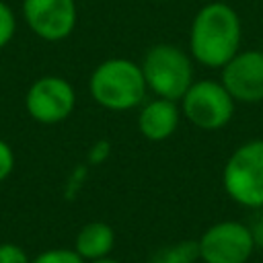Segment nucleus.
Returning a JSON list of instances; mask_svg holds the SVG:
<instances>
[{"label":"nucleus","instance_id":"f257e3e1","mask_svg":"<svg viewBox=\"0 0 263 263\" xmlns=\"http://www.w3.org/2000/svg\"><path fill=\"white\" fill-rule=\"evenodd\" d=\"M242 25L238 12L226 2L203 4L189 29L191 58L205 68H222L240 51Z\"/></svg>","mask_w":263,"mask_h":263},{"label":"nucleus","instance_id":"f03ea898","mask_svg":"<svg viewBox=\"0 0 263 263\" xmlns=\"http://www.w3.org/2000/svg\"><path fill=\"white\" fill-rule=\"evenodd\" d=\"M92 99L109 111H129L146 97V80L140 64L125 58H111L101 62L88 80Z\"/></svg>","mask_w":263,"mask_h":263},{"label":"nucleus","instance_id":"7ed1b4c3","mask_svg":"<svg viewBox=\"0 0 263 263\" xmlns=\"http://www.w3.org/2000/svg\"><path fill=\"white\" fill-rule=\"evenodd\" d=\"M224 191L232 201L249 210L263 208V138L240 144L222 171Z\"/></svg>","mask_w":263,"mask_h":263},{"label":"nucleus","instance_id":"20e7f679","mask_svg":"<svg viewBox=\"0 0 263 263\" xmlns=\"http://www.w3.org/2000/svg\"><path fill=\"white\" fill-rule=\"evenodd\" d=\"M146 86L162 99L181 101L187 88L193 84L191 58L171 43L152 45L140 64Z\"/></svg>","mask_w":263,"mask_h":263},{"label":"nucleus","instance_id":"39448f33","mask_svg":"<svg viewBox=\"0 0 263 263\" xmlns=\"http://www.w3.org/2000/svg\"><path fill=\"white\" fill-rule=\"evenodd\" d=\"M234 99L218 80H197L181 97V113L199 129L216 132L230 123Z\"/></svg>","mask_w":263,"mask_h":263},{"label":"nucleus","instance_id":"423d86ee","mask_svg":"<svg viewBox=\"0 0 263 263\" xmlns=\"http://www.w3.org/2000/svg\"><path fill=\"white\" fill-rule=\"evenodd\" d=\"M197 249L203 263H247L255 251V240L249 224L222 220L197 238Z\"/></svg>","mask_w":263,"mask_h":263},{"label":"nucleus","instance_id":"0eeeda50","mask_svg":"<svg viewBox=\"0 0 263 263\" xmlns=\"http://www.w3.org/2000/svg\"><path fill=\"white\" fill-rule=\"evenodd\" d=\"M74 107V86L66 78L53 74L37 78L25 95V109L39 123H60L70 117Z\"/></svg>","mask_w":263,"mask_h":263},{"label":"nucleus","instance_id":"6e6552de","mask_svg":"<svg viewBox=\"0 0 263 263\" xmlns=\"http://www.w3.org/2000/svg\"><path fill=\"white\" fill-rule=\"evenodd\" d=\"M23 16L37 37L45 41H62L76 27V2L23 0Z\"/></svg>","mask_w":263,"mask_h":263},{"label":"nucleus","instance_id":"1a4fd4ad","mask_svg":"<svg viewBox=\"0 0 263 263\" xmlns=\"http://www.w3.org/2000/svg\"><path fill=\"white\" fill-rule=\"evenodd\" d=\"M220 82L234 101H263V49L238 51L232 60H228L222 66Z\"/></svg>","mask_w":263,"mask_h":263},{"label":"nucleus","instance_id":"9d476101","mask_svg":"<svg viewBox=\"0 0 263 263\" xmlns=\"http://www.w3.org/2000/svg\"><path fill=\"white\" fill-rule=\"evenodd\" d=\"M181 109L177 107V101L156 97L154 101H148L142 105L138 113V129L146 140L162 142L175 134L179 127Z\"/></svg>","mask_w":263,"mask_h":263},{"label":"nucleus","instance_id":"9b49d317","mask_svg":"<svg viewBox=\"0 0 263 263\" xmlns=\"http://www.w3.org/2000/svg\"><path fill=\"white\" fill-rule=\"evenodd\" d=\"M115 247V230L107 222H88L84 224L74 240V251L84 261H97L109 257Z\"/></svg>","mask_w":263,"mask_h":263},{"label":"nucleus","instance_id":"f8f14e48","mask_svg":"<svg viewBox=\"0 0 263 263\" xmlns=\"http://www.w3.org/2000/svg\"><path fill=\"white\" fill-rule=\"evenodd\" d=\"M197 259H199L197 240H181L158 249L150 257V263H197Z\"/></svg>","mask_w":263,"mask_h":263},{"label":"nucleus","instance_id":"ddd939ff","mask_svg":"<svg viewBox=\"0 0 263 263\" xmlns=\"http://www.w3.org/2000/svg\"><path fill=\"white\" fill-rule=\"evenodd\" d=\"M31 263H86L74 249H47L41 251Z\"/></svg>","mask_w":263,"mask_h":263},{"label":"nucleus","instance_id":"4468645a","mask_svg":"<svg viewBox=\"0 0 263 263\" xmlns=\"http://www.w3.org/2000/svg\"><path fill=\"white\" fill-rule=\"evenodd\" d=\"M14 31H16V18H14V12L12 8L0 0V49L6 47L12 37H14Z\"/></svg>","mask_w":263,"mask_h":263},{"label":"nucleus","instance_id":"2eb2a0df","mask_svg":"<svg viewBox=\"0 0 263 263\" xmlns=\"http://www.w3.org/2000/svg\"><path fill=\"white\" fill-rule=\"evenodd\" d=\"M0 263H31V259L23 247H18L14 242H2L0 245Z\"/></svg>","mask_w":263,"mask_h":263},{"label":"nucleus","instance_id":"dca6fc26","mask_svg":"<svg viewBox=\"0 0 263 263\" xmlns=\"http://www.w3.org/2000/svg\"><path fill=\"white\" fill-rule=\"evenodd\" d=\"M12 168H14V152L8 146V142L0 138V181L8 179Z\"/></svg>","mask_w":263,"mask_h":263},{"label":"nucleus","instance_id":"f3484780","mask_svg":"<svg viewBox=\"0 0 263 263\" xmlns=\"http://www.w3.org/2000/svg\"><path fill=\"white\" fill-rule=\"evenodd\" d=\"M249 228H251L255 247H261V249H263V208L255 210V218H253V222L249 224Z\"/></svg>","mask_w":263,"mask_h":263},{"label":"nucleus","instance_id":"a211bd4d","mask_svg":"<svg viewBox=\"0 0 263 263\" xmlns=\"http://www.w3.org/2000/svg\"><path fill=\"white\" fill-rule=\"evenodd\" d=\"M90 263H119V261H115L111 257H103V259H97V261H90Z\"/></svg>","mask_w":263,"mask_h":263}]
</instances>
